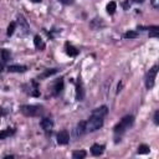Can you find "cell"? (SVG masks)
<instances>
[{"mask_svg":"<svg viewBox=\"0 0 159 159\" xmlns=\"http://www.w3.org/2000/svg\"><path fill=\"white\" fill-rule=\"evenodd\" d=\"M153 121H154V123L158 125L159 124V111H155L154 112V117H153Z\"/></svg>","mask_w":159,"mask_h":159,"instance_id":"cell-24","label":"cell"},{"mask_svg":"<svg viewBox=\"0 0 159 159\" xmlns=\"http://www.w3.org/2000/svg\"><path fill=\"white\" fill-rule=\"evenodd\" d=\"M150 152V148H149V145H147V144H141L139 147H138V149H137V153L138 154H148Z\"/></svg>","mask_w":159,"mask_h":159,"instance_id":"cell-21","label":"cell"},{"mask_svg":"<svg viewBox=\"0 0 159 159\" xmlns=\"http://www.w3.org/2000/svg\"><path fill=\"white\" fill-rule=\"evenodd\" d=\"M105 149H106V145L105 144H97L96 143V144H93L91 147V154L94 155V157H100V155L103 154Z\"/></svg>","mask_w":159,"mask_h":159,"instance_id":"cell-10","label":"cell"},{"mask_svg":"<svg viewBox=\"0 0 159 159\" xmlns=\"http://www.w3.org/2000/svg\"><path fill=\"white\" fill-rule=\"evenodd\" d=\"M11 58V52L6 49H0V61H3L4 63H6Z\"/></svg>","mask_w":159,"mask_h":159,"instance_id":"cell-16","label":"cell"},{"mask_svg":"<svg viewBox=\"0 0 159 159\" xmlns=\"http://www.w3.org/2000/svg\"><path fill=\"white\" fill-rule=\"evenodd\" d=\"M15 132H16V131H15L14 128H6V129L2 131V132H0V141H4V139H6V138L14 136Z\"/></svg>","mask_w":159,"mask_h":159,"instance_id":"cell-17","label":"cell"},{"mask_svg":"<svg viewBox=\"0 0 159 159\" xmlns=\"http://www.w3.org/2000/svg\"><path fill=\"white\" fill-rule=\"evenodd\" d=\"M6 69L9 72H15V74H24L27 71V67L24 65H9Z\"/></svg>","mask_w":159,"mask_h":159,"instance_id":"cell-11","label":"cell"},{"mask_svg":"<svg viewBox=\"0 0 159 159\" xmlns=\"http://www.w3.org/2000/svg\"><path fill=\"white\" fill-rule=\"evenodd\" d=\"M34 45H35V47H36L38 50H40V51H42V50L46 47V45H45V42H44V40L41 39L40 35H35V36H34Z\"/></svg>","mask_w":159,"mask_h":159,"instance_id":"cell-15","label":"cell"},{"mask_svg":"<svg viewBox=\"0 0 159 159\" xmlns=\"http://www.w3.org/2000/svg\"><path fill=\"white\" fill-rule=\"evenodd\" d=\"M70 142V134L66 129H63L61 132L57 133V143L61 145H66Z\"/></svg>","mask_w":159,"mask_h":159,"instance_id":"cell-6","label":"cell"},{"mask_svg":"<svg viewBox=\"0 0 159 159\" xmlns=\"http://www.w3.org/2000/svg\"><path fill=\"white\" fill-rule=\"evenodd\" d=\"M123 36H124V39H137L138 38V33H137V31H127Z\"/></svg>","mask_w":159,"mask_h":159,"instance_id":"cell-22","label":"cell"},{"mask_svg":"<svg viewBox=\"0 0 159 159\" xmlns=\"http://www.w3.org/2000/svg\"><path fill=\"white\" fill-rule=\"evenodd\" d=\"M86 155H87L86 150H75L72 153V158L74 159H83V158H86Z\"/></svg>","mask_w":159,"mask_h":159,"instance_id":"cell-20","label":"cell"},{"mask_svg":"<svg viewBox=\"0 0 159 159\" xmlns=\"http://www.w3.org/2000/svg\"><path fill=\"white\" fill-rule=\"evenodd\" d=\"M4 66H5V63H4L3 61H0V72H3V70H4Z\"/></svg>","mask_w":159,"mask_h":159,"instance_id":"cell-28","label":"cell"},{"mask_svg":"<svg viewBox=\"0 0 159 159\" xmlns=\"http://www.w3.org/2000/svg\"><path fill=\"white\" fill-rule=\"evenodd\" d=\"M89 26L93 29V30H98V29H102V27H105V22H103V20L100 18H96V19H93L91 22H89Z\"/></svg>","mask_w":159,"mask_h":159,"instance_id":"cell-14","label":"cell"},{"mask_svg":"<svg viewBox=\"0 0 159 159\" xmlns=\"http://www.w3.org/2000/svg\"><path fill=\"white\" fill-rule=\"evenodd\" d=\"M58 72V70L57 69H51V70H46L42 75H40L39 76V80L40 78H46V77H50V76H52V75H55V74H57Z\"/></svg>","mask_w":159,"mask_h":159,"instance_id":"cell-19","label":"cell"},{"mask_svg":"<svg viewBox=\"0 0 159 159\" xmlns=\"http://www.w3.org/2000/svg\"><path fill=\"white\" fill-rule=\"evenodd\" d=\"M133 2H134V3H143L144 0H133Z\"/></svg>","mask_w":159,"mask_h":159,"instance_id":"cell-30","label":"cell"},{"mask_svg":"<svg viewBox=\"0 0 159 159\" xmlns=\"http://www.w3.org/2000/svg\"><path fill=\"white\" fill-rule=\"evenodd\" d=\"M87 133V128H86V121H81L76 127H75V129H74V134L76 138L78 137H82L83 134Z\"/></svg>","mask_w":159,"mask_h":159,"instance_id":"cell-5","label":"cell"},{"mask_svg":"<svg viewBox=\"0 0 159 159\" xmlns=\"http://www.w3.org/2000/svg\"><path fill=\"white\" fill-rule=\"evenodd\" d=\"M30 2H33V3H41L42 0H30Z\"/></svg>","mask_w":159,"mask_h":159,"instance_id":"cell-29","label":"cell"},{"mask_svg":"<svg viewBox=\"0 0 159 159\" xmlns=\"http://www.w3.org/2000/svg\"><path fill=\"white\" fill-rule=\"evenodd\" d=\"M91 114L98 116V117H103V118H105V117L108 114V107H107V106H101V107H98V108H96V109H93Z\"/></svg>","mask_w":159,"mask_h":159,"instance_id":"cell-12","label":"cell"},{"mask_svg":"<svg viewBox=\"0 0 159 159\" xmlns=\"http://www.w3.org/2000/svg\"><path fill=\"white\" fill-rule=\"evenodd\" d=\"M85 98V89H83V85L81 78H78L77 83H76V100L77 101H83Z\"/></svg>","mask_w":159,"mask_h":159,"instance_id":"cell-8","label":"cell"},{"mask_svg":"<svg viewBox=\"0 0 159 159\" xmlns=\"http://www.w3.org/2000/svg\"><path fill=\"white\" fill-rule=\"evenodd\" d=\"M158 74V65H154L145 75V87L147 89H152L155 83V77Z\"/></svg>","mask_w":159,"mask_h":159,"instance_id":"cell-4","label":"cell"},{"mask_svg":"<svg viewBox=\"0 0 159 159\" xmlns=\"http://www.w3.org/2000/svg\"><path fill=\"white\" fill-rule=\"evenodd\" d=\"M20 112L26 117H38L44 113V107L36 105H24L20 107Z\"/></svg>","mask_w":159,"mask_h":159,"instance_id":"cell-2","label":"cell"},{"mask_svg":"<svg viewBox=\"0 0 159 159\" xmlns=\"http://www.w3.org/2000/svg\"><path fill=\"white\" fill-rule=\"evenodd\" d=\"M106 10H107V13H108L109 15H113V14L116 13V10H117V3H116V2H109V3L107 4Z\"/></svg>","mask_w":159,"mask_h":159,"instance_id":"cell-18","label":"cell"},{"mask_svg":"<svg viewBox=\"0 0 159 159\" xmlns=\"http://www.w3.org/2000/svg\"><path fill=\"white\" fill-rule=\"evenodd\" d=\"M122 6H123V9H124V10H128V8L131 6V3H129V0H125V2H123Z\"/></svg>","mask_w":159,"mask_h":159,"instance_id":"cell-25","label":"cell"},{"mask_svg":"<svg viewBox=\"0 0 159 159\" xmlns=\"http://www.w3.org/2000/svg\"><path fill=\"white\" fill-rule=\"evenodd\" d=\"M133 123H134V117H133L132 114H127V116H124V117L114 125V128H113L114 134L121 137L127 129L131 128V127L133 125Z\"/></svg>","mask_w":159,"mask_h":159,"instance_id":"cell-1","label":"cell"},{"mask_svg":"<svg viewBox=\"0 0 159 159\" xmlns=\"http://www.w3.org/2000/svg\"><path fill=\"white\" fill-rule=\"evenodd\" d=\"M65 50H66V54H67L70 57H76V56L78 55V50H77L75 46H72L70 42H66V44H65Z\"/></svg>","mask_w":159,"mask_h":159,"instance_id":"cell-13","label":"cell"},{"mask_svg":"<svg viewBox=\"0 0 159 159\" xmlns=\"http://www.w3.org/2000/svg\"><path fill=\"white\" fill-rule=\"evenodd\" d=\"M150 3L154 9H159V0H150Z\"/></svg>","mask_w":159,"mask_h":159,"instance_id":"cell-26","label":"cell"},{"mask_svg":"<svg viewBox=\"0 0 159 159\" xmlns=\"http://www.w3.org/2000/svg\"><path fill=\"white\" fill-rule=\"evenodd\" d=\"M63 91V78H58L54 82L52 86V96H58V94Z\"/></svg>","mask_w":159,"mask_h":159,"instance_id":"cell-7","label":"cell"},{"mask_svg":"<svg viewBox=\"0 0 159 159\" xmlns=\"http://www.w3.org/2000/svg\"><path fill=\"white\" fill-rule=\"evenodd\" d=\"M40 127L45 131V132H50L52 128H54V121L50 119V118H42L40 121Z\"/></svg>","mask_w":159,"mask_h":159,"instance_id":"cell-9","label":"cell"},{"mask_svg":"<svg viewBox=\"0 0 159 159\" xmlns=\"http://www.w3.org/2000/svg\"><path fill=\"white\" fill-rule=\"evenodd\" d=\"M58 2H61L62 4H66V5H71V4H74V0H58Z\"/></svg>","mask_w":159,"mask_h":159,"instance_id":"cell-27","label":"cell"},{"mask_svg":"<svg viewBox=\"0 0 159 159\" xmlns=\"http://www.w3.org/2000/svg\"><path fill=\"white\" fill-rule=\"evenodd\" d=\"M15 29H16V22H10V25L8 26V31H6V35L8 36H11L13 34H14V31H15Z\"/></svg>","mask_w":159,"mask_h":159,"instance_id":"cell-23","label":"cell"},{"mask_svg":"<svg viewBox=\"0 0 159 159\" xmlns=\"http://www.w3.org/2000/svg\"><path fill=\"white\" fill-rule=\"evenodd\" d=\"M102 125H103V117H98V116L91 114L88 121H86L87 132H96L100 128H102Z\"/></svg>","mask_w":159,"mask_h":159,"instance_id":"cell-3","label":"cell"}]
</instances>
